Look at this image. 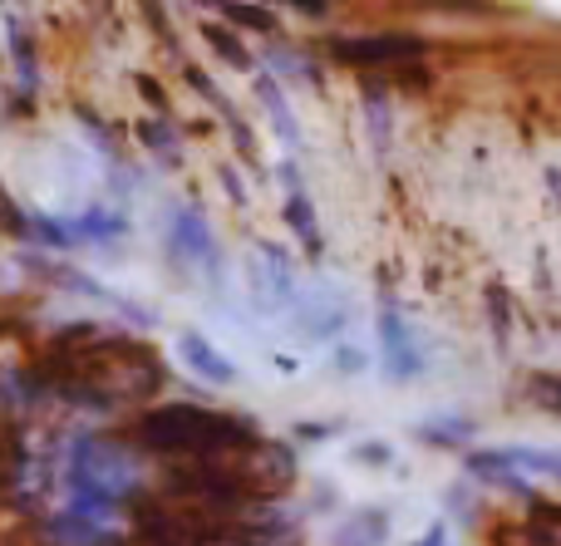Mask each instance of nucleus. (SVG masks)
<instances>
[{"instance_id":"1","label":"nucleus","mask_w":561,"mask_h":546,"mask_svg":"<svg viewBox=\"0 0 561 546\" xmlns=\"http://www.w3.org/2000/svg\"><path fill=\"white\" fill-rule=\"evenodd\" d=\"M134 439L148 453H163V458H207V453H227L242 449L256 439L252 419L242 414H217V409H197V404H168L153 409L134 423Z\"/></svg>"},{"instance_id":"7","label":"nucleus","mask_w":561,"mask_h":546,"mask_svg":"<svg viewBox=\"0 0 561 546\" xmlns=\"http://www.w3.org/2000/svg\"><path fill=\"white\" fill-rule=\"evenodd\" d=\"M178 355H183V364L197 374V380H213V384H232V380H237L232 360H222V355H217L197 330H183V335H178Z\"/></svg>"},{"instance_id":"3","label":"nucleus","mask_w":561,"mask_h":546,"mask_svg":"<svg viewBox=\"0 0 561 546\" xmlns=\"http://www.w3.org/2000/svg\"><path fill=\"white\" fill-rule=\"evenodd\" d=\"M168 252L183 266H203V271L217 276V242L197 207H178L173 212V222H168Z\"/></svg>"},{"instance_id":"9","label":"nucleus","mask_w":561,"mask_h":546,"mask_svg":"<svg viewBox=\"0 0 561 546\" xmlns=\"http://www.w3.org/2000/svg\"><path fill=\"white\" fill-rule=\"evenodd\" d=\"M124 212H114V207H89V212H79L75 217V226H65V236L69 242H108V236H118L124 232Z\"/></svg>"},{"instance_id":"5","label":"nucleus","mask_w":561,"mask_h":546,"mask_svg":"<svg viewBox=\"0 0 561 546\" xmlns=\"http://www.w3.org/2000/svg\"><path fill=\"white\" fill-rule=\"evenodd\" d=\"M379 335H385V364H389V374H394V380H414L419 364H424V355H419L409 325L399 321L394 311H385V321H379Z\"/></svg>"},{"instance_id":"15","label":"nucleus","mask_w":561,"mask_h":546,"mask_svg":"<svg viewBox=\"0 0 561 546\" xmlns=\"http://www.w3.org/2000/svg\"><path fill=\"white\" fill-rule=\"evenodd\" d=\"M222 15L227 20H242L247 30H262V35H272V30H276V15H272V10H262V5H222Z\"/></svg>"},{"instance_id":"2","label":"nucleus","mask_w":561,"mask_h":546,"mask_svg":"<svg viewBox=\"0 0 561 546\" xmlns=\"http://www.w3.org/2000/svg\"><path fill=\"white\" fill-rule=\"evenodd\" d=\"M330 55L350 69H394L404 59H424V39L419 35H350V39H335Z\"/></svg>"},{"instance_id":"6","label":"nucleus","mask_w":561,"mask_h":546,"mask_svg":"<svg viewBox=\"0 0 561 546\" xmlns=\"http://www.w3.org/2000/svg\"><path fill=\"white\" fill-rule=\"evenodd\" d=\"M493 542H497V546H557V508L537 498V502H533V518L497 527Z\"/></svg>"},{"instance_id":"14","label":"nucleus","mask_w":561,"mask_h":546,"mask_svg":"<svg viewBox=\"0 0 561 546\" xmlns=\"http://www.w3.org/2000/svg\"><path fill=\"white\" fill-rule=\"evenodd\" d=\"M138 138H144L153 153L178 158V133H173V124H158V118H148V124H138Z\"/></svg>"},{"instance_id":"11","label":"nucleus","mask_w":561,"mask_h":546,"mask_svg":"<svg viewBox=\"0 0 561 546\" xmlns=\"http://www.w3.org/2000/svg\"><path fill=\"white\" fill-rule=\"evenodd\" d=\"M286 226L300 236V246H306L310 256H320V232H316V207L306 202L300 193H290V202H286Z\"/></svg>"},{"instance_id":"17","label":"nucleus","mask_w":561,"mask_h":546,"mask_svg":"<svg viewBox=\"0 0 561 546\" xmlns=\"http://www.w3.org/2000/svg\"><path fill=\"white\" fill-rule=\"evenodd\" d=\"M134 84H138V94H144V98H148V104H153V108H163V89H158V84H153V79H148V74H138V79H134Z\"/></svg>"},{"instance_id":"16","label":"nucleus","mask_w":561,"mask_h":546,"mask_svg":"<svg viewBox=\"0 0 561 546\" xmlns=\"http://www.w3.org/2000/svg\"><path fill=\"white\" fill-rule=\"evenodd\" d=\"M493 330H497V345H507V295L503 291H493Z\"/></svg>"},{"instance_id":"19","label":"nucleus","mask_w":561,"mask_h":546,"mask_svg":"<svg viewBox=\"0 0 561 546\" xmlns=\"http://www.w3.org/2000/svg\"><path fill=\"white\" fill-rule=\"evenodd\" d=\"M419 546H448V532H444V522H438V527H434V532H428V537H424V542H419Z\"/></svg>"},{"instance_id":"10","label":"nucleus","mask_w":561,"mask_h":546,"mask_svg":"<svg viewBox=\"0 0 561 546\" xmlns=\"http://www.w3.org/2000/svg\"><path fill=\"white\" fill-rule=\"evenodd\" d=\"M262 98H266V114H272V124H276V133L286 138V148H296L300 143V124H296V114H290V104L280 98V89H276V79H262Z\"/></svg>"},{"instance_id":"12","label":"nucleus","mask_w":561,"mask_h":546,"mask_svg":"<svg viewBox=\"0 0 561 546\" xmlns=\"http://www.w3.org/2000/svg\"><path fill=\"white\" fill-rule=\"evenodd\" d=\"M365 118H369V143H375V153H385L389 148V104H385V89L379 84L365 89Z\"/></svg>"},{"instance_id":"4","label":"nucleus","mask_w":561,"mask_h":546,"mask_svg":"<svg viewBox=\"0 0 561 546\" xmlns=\"http://www.w3.org/2000/svg\"><path fill=\"white\" fill-rule=\"evenodd\" d=\"M247 276H252V291H256L262 311H280V305L290 301V271L272 242L256 246V262H247Z\"/></svg>"},{"instance_id":"18","label":"nucleus","mask_w":561,"mask_h":546,"mask_svg":"<svg viewBox=\"0 0 561 546\" xmlns=\"http://www.w3.org/2000/svg\"><path fill=\"white\" fill-rule=\"evenodd\" d=\"M359 463H369V468H385L389 449H385V443H369V449H359Z\"/></svg>"},{"instance_id":"13","label":"nucleus","mask_w":561,"mask_h":546,"mask_svg":"<svg viewBox=\"0 0 561 546\" xmlns=\"http://www.w3.org/2000/svg\"><path fill=\"white\" fill-rule=\"evenodd\" d=\"M203 35H207V45H213L232 69H252V65H256V59L247 55V45H242V39H237L227 25H203Z\"/></svg>"},{"instance_id":"8","label":"nucleus","mask_w":561,"mask_h":546,"mask_svg":"<svg viewBox=\"0 0 561 546\" xmlns=\"http://www.w3.org/2000/svg\"><path fill=\"white\" fill-rule=\"evenodd\" d=\"M118 537L104 527V522H89V518H75V512H65V518H55L45 527V546H114Z\"/></svg>"}]
</instances>
